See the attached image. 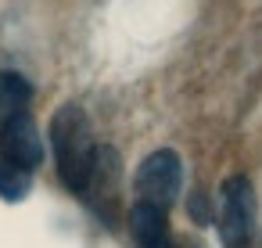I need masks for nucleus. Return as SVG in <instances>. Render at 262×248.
Wrapping results in <instances>:
<instances>
[{"mask_svg": "<svg viewBox=\"0 0 262 248\" xmlns=\"http://www.w3.org/2000/svg\"><path fill=\"white\" fill-rule=\"evenodd\" d=\"M51 144H54L58 176L65 180V187H72L76 194H86L94 180V166H97V144H94L90 119L79 105H61L54 112Z\"/></svg>", "mask_w": 262, "mask_h": 248, "instance_id": "1", "label": "nucleus"}, {"mask_svg": "<svg viewBox=\"0 0 262 248\" xmlns=\"http://www.w3.org/2000/svg\"><path fill=\"white\" fill-rule=\"evenodd\" d=\"M180 187H183V162H180L176 151L158 148V151H151L140 162V169H137V194H140L144 205L169 209L176 201Z\"/></svg>", "mask_w": 262, "mask_h": 248, "instance_id": "2", "label": "nucleus"}, {"mask_svg": "<svg viewBox=\"0 0 262 248\" xmlns=\"http://www.w3.org/2000/svg\"><path fill=\"white\" fill-rule=\"evenodd\" d=\"M255 226V191L248 176H230L223 183V216H219V230L223 241L230 248H241L251 237Z\"/></svg>", "mask_w": 262, "mask_h": 248, "instance_id": "3", "label": "nucleus"}, {"mask_svg": "<svg viewBox=\"0 0 262 248\" xmlns=\"http://www.w3.org/2000/svg\"><path fill=\"white\" fill-rule=\"evenodd\" d=\"M0 158L22 173H33L43 162V140H40V130L29 112L0 122Z\"/></svg>", "mask_w": 262, "mask_h": 248, "instance_id": "4", "label": "nucleus"}, {"mask_svg": "<svg viewBox=\"0 0 262 248\" xmlns=\"http://www.w3.org/2000/svg\"><path fill=\"white\" fill-rule=\"evenodd\" d=\"M129 230L137 237V248H158L169 237V223H165V209H155V205H144L137 201L133 212H129Z\"/></svg>", "mask_w": 262, "mask_h": 248, "instance_id": "5", "label": "nucleus"}, {"mask_svg": "<svg viewBox=\"0 0 262 248\" xmlns=\"http://www.w3.org/2000/svg\"><path fill=\"white\" fill-rule=\"evenodd\" d=\"M33 101V87L26 76L18 72H0V122L11 119V115H22Z\"/></svg>", "mask_w": 262, "mask_h": 248, "instance_id": "6", "label": "nucleus"}, {"mask_svg": "<svg viewBox=\"0 0 262 248\" xmlns=\"http://www.w3.org/2000/svg\"><path fill=\"white\" fill-rule=\"evenodd\" d=\"M29 183H33L29 173L15 169L8 162H0V198H4V201H22L29 194Z\"/></svg>", "mask_w": 262, "mask_h": 248, "instance_id": "7", "label": "nucleus"}, {"mask_svg": "<svg viewBox=\"0 0 262 248\" xmlns=\"http://www.w3.org/2000/svg\"><path fill=\"white\" fill-rule=\"evenodd\" d=\"M158 248H176V244H172V241H165V244H158Z\"/></svg>", "mask_w": 262, "mask_h": 248, "instance_id": "8", "label": "nucleus"}]
</instances>
